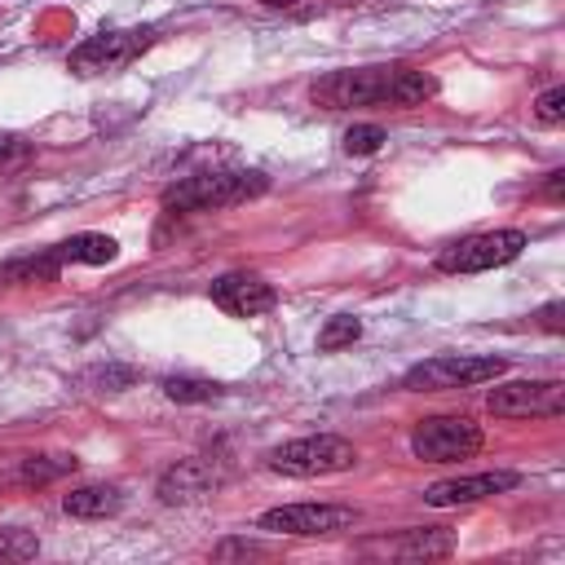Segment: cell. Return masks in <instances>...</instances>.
<instances>
[{
  "mask_svg": "<svg viewBox=\"0 0 565 565\" xmlns=\"http://www.w3.org/2000/svg\"><path fill=\"white\" fill-rule=\"evenodd\" d=\"M543 199H547V203H561V199H565V172H561V168L547 172V181H543Z\"/></svg>",
  "mask_w": 565,
  "mask_h": 565,
  "instance_id": "obj_23",
  "label": "cell"
},
{
  "mask_svg": "<svg viewBox=\"0 0 565 565\" xmlns=\"http://www.w3.org/2000/svg\"><path fill=\"white\" fill-rule=\"evenodd\" d=\"M437 93V79L415 66H358V71H327L313 79L309 97L327 110L349 106H419Z\"/></svg>",
  "mask_w": 565,
  "mask_h": 565,
  "instance_id": "obj_1",
  "label": "cell"
},
{
  "mask_svg": "<svg viewBox=\"0 0 565 565\" xmlns=\"http://www.w3.org/2000/svg\"><path fill=\"white\" fill-rule=\"evenodd\" d=\"M534 119H539L543 128L565 124V88H547V93H539V102H534Z\"/></svg>",
  "mask_w": 565,
  "mask_h": 565,
  "instance_id": "obj_22",
  "label": "cell"
},
{
  "mask_svg": "<svg viewBox=\"0 0 565 565\" xmlns=\"http://www.w3.org/2000/svg\"><path fill=\"white\" fill-rule=\"evenodd\" d=\"M75 468H79L75 455H26V459H18L13 481H22V486H49V481H57V477H66Z\"/></svg>",
  "mask_w": 565,
  "mask_h": 565,
  "instance_id": "obj_17",
  "label": "cell"
},
{
  "mask_svg": "<svg viewBox=\"0 0 565 565\" xmlns=\"http://www.w3.org/2000/svg\"><path fill=\"white\" fill-rule=\"evenodd\" d=\"M521 477L508 472V468H494V472H472V477H450V481H437L424 490V503L428 508H459V503H477V499H490V494H503L512 490Z\"/></svg>",
  "mask_w": 565,
  "mask_h": 565,
  "instance_id": "obj_12",
  "label": "cell"
},
{
  "mask_svg": "<svg viewBox=\"0 0 565 565\" xmlns=\"http://www.w3.org/2000/svg\"><path fill=\"white\" fill-rule=\"evenodd\" d=\"M119 503H124V494H119L115 486H79V490H71V494L62 499V508H66L71 516H79V521L115 516V512H119Z\"/></svg>",
  "mask_w": 565,
  "mask_h": 565,
  "instance_id": "obj_16",
  "label": "cell"
},
{
  "mask_svg": "<svg viewBox=\"0 0 565 565\" xmlns=\"http://www.w3.org/2000/svg\"><path fill=\"white\" fill-rule=\"evenodd\" d=\"M521 252H525V234L521 230H490V234H472V238H459V243L441 247L437 269L441 274H481V269L516 260Z\"/></svg>",
  "mask_w": 565,
  "mask_h": 565,
  "instance_id": "obj_6",
  "label": "cell"
},
{
  "mask_svg": "<svg viewBox=\"0 0 565 565\" xmlns=\"http://www.w3.org/2000/svg\"><path fill=\"white\" fill-rule=\"evenodd\" d=\"M486 446L481 424H472L468 415H428L415 424L411 433V455L424 463H455V459H472Z\"/></svg>",
  "mask_w": 565,
  "mask_h": 565,
  "instance_id": "obj_5",
  "label": "cell"
},
{
  "mask_svg": "<svg viewBox=\"0 0 565 565\" xmlns=\"http://www.w3.org/2000/svg\"><path fill=\"white\" fill-rule=\"evenodd\" d=\"M150 44H154L150 26H141V31H102V35H88L79 49H71V71L75 75H106V71H119V66L137 62Z\"/></svg>",
  "mask_w": 565,
  "mask_h": 565,
  "instance_id": "obj_8",
  "label": "cell"
},
{
  "mask_svg": "<svg viewBox=\"0 0 565 565\" xmlns=\"http://www.w3.org/2000/svg\"><path fill=\"white\" fill-rule=\"evenodd\" d=\"M539 318H543V327H547V331H561V305H547Z\"/></svg>",
  "mask_w": 565,
  "mask_h": 565,
  "instance_id": "obj_25",
  "label": "cell"
},
{
  "mask_svg": "<svg viewBox=\"0 0 565 565\" xmlns=\"http://www.w3.org/2000/svg\"><path fill=\"white\" fill-rule=\"evenodd\" d=\"M9 154H22V146H18V137H0V163H4Z\"/></svg>",
  "mask_w": 565,
  "mask_h": 565,
  "instance_id": "obj_26",
  "label": "cell"
},
{
  "mask_svg": "<svg viewBox=\"0 0 565 565\" xmlns=\"http://www.w3.org/2000/svg\"><path fill=\"white\" fill-rule=\"evenodd\" d=\"M40 552V539L26 530H0V561H31Z\"/></svg>",
  "mask_w": 565,
  "mask_h": 565,
  "instance_id": "obj_21",
  "label": "cell"
},
{
  "mask_svg": "<svg viewBox=\"0 0 565 565\" xmlns=\"http://www.w3.org/2000/svg\"><path fill=\"white\" fill-rule=\"evenodd\" d=\"M163 393H168L172 402H212V397H221V388H216L212 380H194V375H172V380H163Z\"/></svg>",
  "mask_w": 565,
  "mask_h": 565,
  "instance_id": "obj_19",
  "label": "cell"
},
{
  "mask_svg": "<svg viewBox=\"0 0 565 565\" xmlns=\"http://www.w3.org/2000/svg\"><path fill=\"white\" fill-rule=\"evenodd\" d=\"M358 521L353 508H340V503H282V508H269L260 512V530L269 534H296V539H322V534H340Z\"/></svg>",
  "mask_w": 565,
  "mask_h": 565,
  "instance_id": "obj_9",
  "label": "cell"
},
{
  "mask_svg": "<svg viewBox=\"0 0 565 565\" xmlns=\"http://www.w3.org/2000/svg\"><path fill=\"white\" fill-rule=\"evenodd\" d=\"M384 141H388V137H384L380 124H353V128L344 132V154H375Z\"/></svg>",
  "mask_w": 565,
  "mask_h": 565,
  "instance_id": "obj_20",
  "label": "cell"
},
{
  "mask_svg": "<svg viewBox=\"0 0 565 565\" xmlns=\"http://www.w3.org/2000/svg\"><path fill=\"white\" fill-rule=\"evenodd\" d=\"M216 486H225V463L221 459H207V455H194V459L172 463L159 477V499L163 503H194V499L212 494Z\"/></svg>",
  "mask_w": 565,
  "mask_h": 565,
  "instance_id": "obj_11",
  "label": "cell"
},
{
  "mask_svg": "<svg viewBox=\"0 0 565 565\" xmlns=\"http://www.w3.org/2000/svg\"><path fill=\"white\" fill-rule=\"evenodd\" d=\"M358 463L353 441L318 433V437H296L269 450V468L282 477H331V472H349Z\"/></svg>",
  "mask_w": 565,
  "mask_h": 565,
  "instance_id": "obj_3",
  "label": "cell"
},
{
  "mask_svg": "<svg viewBox=\"0 0 565 565\" xmlns=\"http://www.w3.org/2000/svg\"><path fill=\"white\" fill-rule=\"evenodd\" d=\"M260 4H269V9H296L300 0H260Z\"/></svg>",
  "mask_w": 565,
  "mask_h": 565,
  "instance_id": "obj_27",
  "label": "cell"
},
{
  "mask_svg": "<svg viewBox=\"0 0 565 565\" xmlns=\"http://www.w3.org/2000/svg\"><path fill=\"white\" fill-rule=\"evenodd\" d=\"M371 547H380L388 556H406V561H428V556H450L455 534L450 530H406L402 539H384Z\"/></svg>",
  "mask_w": 565,
  "mask_h": 565,
  "instance_id": "obj_13",
  "label": "cell"
},
{
  "mask_svg": "<svg viewBox=\"0 0 565 565\" xmlns=\"http://www.w3.org/2000/svg\"><path fill=\"white\" fill-rule=\"evenodd\" d=\"M62 265H110L119 256V243L110 234H75L53 247Z\"/></svg>",
  "mask_w": 565,
  "mask_h": 565,
  "instance_id": "obj_15",
  "label": "cell"
},
{
  "mask_svg": "<svg viewBox=\"0 0 565 565\" xmlns=\"http://www.w3.org/2000/svg\"><path fill=\"white\" fill-rule=\"evenodd\" d=\"M212 305L225 309L230 318H256L278 305V291L252 269H230L212 282Z\"/></svg>",
  "mask_w": 565,
  "mask_h": 565,
  "instance_id": "obj_10",
  "label": "cell"
},
{
  "mask_svg": "<svg viewBox=\"0 0 565 565\" xmlns=\"http://www.w3.org/2000/svg\"><path fill=\"white\" fill-rule=\"evenodd\" d=\"M62 274V260L53 247L31 252V256H13L0 265V287H22V282H53Z\"/></svg>",
  "mask_w": 565,
  "mask_h": 565,
  "instance_id": "obj_14",
  "label": "cell"
},
{
  "mask_svg": "<svg viewBox=\"0 0 565 565\" xmlns=\"http://www.w3.org/2000/svg\"><path fill=\"white\" fill-rule=\"evenodd\" d=\"M508 371L503 358H472V353H441L428 362H415L402 375V388L411 393H446V388H472L486 380H499Z\"/></svg>",
  "mask_w": 565,
  "mask_h": 565,
  "instance_id": "obj_4",
  "label": "cell"
},
{
  "mask_svg": "<svg viewBox=\"0 0 565 565\" xmlns=\"http://www.w3.org/2000/svg\"><path fill=\"white\" fill-rule=\"evenodd\" d=\"M486 406L499 419H556L565 411V384L561 380H508L486 393Z\"/></svg>",
  "mask_w": 565,
  "mask_h": 565,
  "instance_id": "obj_7",
  "label": "cell"
},
{
  "mask_svg": "<svg viewBox=\"0 0 565 565\" xmlns=\"http://www.w3.org/2000/svg\"><path fill=\"white\" fill-rule=\"evenodd\" d=\"M265 547L260 543H221L216 547V556H260Z\"/></svg>",
  "mask_w": 565,
  "mask_h": 565,
  "instance_id": "obj_24",
  "label": "cell"
},
{
  "mask_svg": "<svg viewBox=\"0 0 565 565\" xmlns=\"http://www.w3.org/2000/svg\"><path fill=\"white\" fill-rule=\"evenodd\" d=\"M358 335H362V322L349 318V313H335V318H327V327L318 331V349H322V353H335V349L353 344Z\"/></svg>",
  "mask_w": 565,
  "mask_h": 565,
  "instance_id": "obj_18",
  "label": "cell"
},
{
  "mask_svg": "<svg viewBox=\"0 0 565 565\" xmlns=\"http://www.w3.org/2000/svg\"><path fill=\"white\" fill-rule=\"evenodd\" d=\"M265 185L269 181L260 172H194L163 190V207L168 212H216V207H234V203L265 194Z\"/></svg>",
  "mask_w": 565,
  "mask_h": 565,
  "instance_id": "obj_2",
  "label": "cell"
}]
</instances>
